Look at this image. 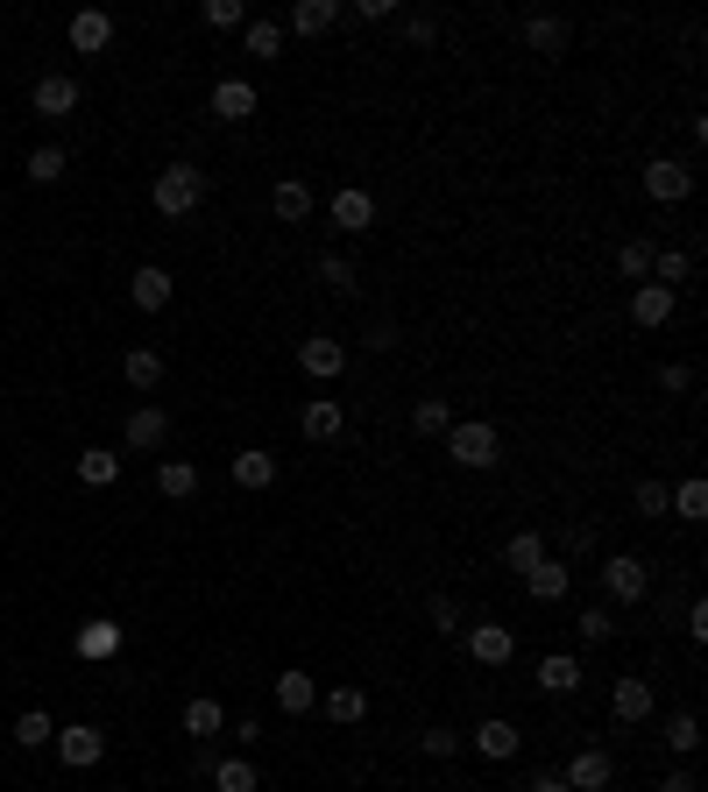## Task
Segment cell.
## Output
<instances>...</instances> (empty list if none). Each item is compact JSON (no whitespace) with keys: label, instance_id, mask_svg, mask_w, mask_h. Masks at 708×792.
Returning a JSON list of instances; mask_svg holds the SVG:
<instances>
[{"label":"cell","instance_id":"cell-1","mask_svg":"<svg viewBox=\"0 0 708 792\" xmlns=\"http://www.w3.org/2000/svg\"><path fill=\"white\" fill-rule=\"evenodd\" d=\"M149 199H157L163 220H185V212H199V199H206V170L199 163H163L157 184H149Z\"/></svg>","mask_w":708,"mask_h":792},{"label":"cell","instance_id":"cell-2","mask_svg":"<svg viewBox=\"0 0 708 792\" xmlns=\"http://www.w3.org/2000/svg\"><path fill=\"white\" fill-rule=\"evenodd\" d=\"M447 460H453V468H468V474H489L496 460H503V439H496L489 418H468V424H453V432H447Z\"/></svg>","mask_w":708,"mask_h":792},{"label":"cell","instance_id":"cell-3","mask_svg":"<svg viewBox=\"0 0 708 792\" xmlns=\"http://www.w3.org/2000/svg\"><path fill=\"white\" fill-rule=\"evenodd\" d=\"M602 594H609V602H645V594H652V567H645V559L638 552H609L602 559Z\"/></svg>","mask_w":708,"mask_h":792},{"label":"cell","instance_id":"cell-4","mask_svg":"<svg viewBox=\"0 0 708 792\" xmlns=\"http://www.w3.org/2000/svg\"><path fill=\"white\" fill-rule=\"evenodd\" d=\"M79 79H71V71H43V79H36V113H43V121H71V113H79Z\"/></svg>","mask_w":708,"mask_h":792},{"label":"cell","instance_id":"cell-5","mask_svg":"<svg viewBox=\"0 0 708 792\" xmlns=\"http://www.w3.org/2000/svg\"><path fill=\"white\" fill-rule=\"evenodd\" d=\"M674 312H680V291H666V283H638L630 291V325H645V333L674 325Z\"/></svg>","mask_w":708,"mask_h":792},{"label":"cell","instance_id":"cell-6","mask_svg":"<svg viewBox=\"0 0 708 792\" xmlns=\"http://www.w3.org/2000/svg\"><path fill=\"white\" fill-rule=\"evenodd\" d=\"M645 191H652L659 205H680V199H695V170L674 163V157H652L645 163Z\"/></svg>","mask_w":708,"mask_h":792},{"label":"cell","instance_id":"cell-7","mask_svg":"<svg viewBox=\"0 0 708 792\" xmlns=\"http://www.w3.org/2000/svg\"><path fill=\"white\" fill-rule=\"evenodd\" d=\"M560 779H567V792H609V779H617V764H609V750H596V743H588V750H574V758H567V771H560Z\"/></svg>","mask_w":708,"mask_h":792},{"label":"cell","instance_id":"cell-8","mask_svg":"<svg viewBox=\"0 0 708 792\" xmlns=\"http://www.w3.org/2000/svg\"><path fill=\"white\" fill-rule=\"evenodd\" d=\"M298 369L312 382H333V375H348V347L327 340V333H312V340H298Z\"/></svg>","mask_w":708,"mask_h":792},{"label":"cell","instance_id":"cell-9","mask_svg":"<svg viewBox=\"0 0 708 792\" xmlns=\"http://www.w3.org/2000/svg\"><path fill=\"white\" fill-rule=\"evenodd\" d=\"M468 659L503 672L510 659H518V636H510V623H475V630H468Z\"/></svg>","mask_w":708,"mask_h":792},{"label":"cell","instance_id":"cell-10","mask_svg":"<svg viewBox=\"0 0 708 792\" xmlns=\"http://www.w3.org/2000/svg\"><path fill=\"white\" fill-rule=\"evenodd\" d=\"M57 758H64L71 771H86V764L107 758V736H100L92 722H71V729H57Z\"/></svg>","mask_w":708,"mask_h":792},{"label":"cell","instance_id":"cell-11","mask_svg":"<svg viewBox=\"0 0 708 792\" xmlns=\"http://www.w3.org/2000/svg\"><path fill=\"white\" fill-rule=\"evenodd\" d=\"M609 708H617V722H652V708H659V693H652V680H617L609 686Z\"/></svg>","mask_w":708,"mask_h":792},{"label":"cell","instance_id":"cell-12","mask_svg":"<svg viewBox=\"0 0 708 792\" xmlns=\"http://www.w3.org/2000/svg\"><path fill=\"white\" fill-rule=\"evenodd\" d=\"M333 227H340V234H369V227H376V199H369V191H361V184H348V191H333Z\"/></svg>","mask_w":708,"mask_h":792},{"label":"cell","instance_id":"cell-13","mask_svg":"<svg viewBox=\"0 0 708 792\" xmlns=\"http://www.w3.org/2000/svg\"><path fill=\"white\" fill-rule=\"evenodd\" d=\"M113 43V14L107 8H79V14H71V50H79V57H100Z\"/></svg>","mask_w":708,"mask_h":792},{"label":"cell","instance_id":"cell-14","mask_svg":"<svg viewBox=\"0 0 708 792\" xmlns=\"http://www.w3.org/2000/svg\"><path fill=\"white\" fill-rule=\"evenodd\" d=\"M305 439H312V447H333V439L340 432H348V411H340V403L333 397H312V403H305Z\"/></svg>","mask_w":708,"mask_h":792},{"label":"cell","instance_id":"cell-15","mask_svg":"<svg viewBox=\"0 0 708 792\" xmlns=\"http://www.w3.org/2000/svg\"><path fill=\"white\" fill-rule=\"evenodd\" d=\"M468 743L482 750V758H496V764H503V758H518V750H525V729H518V722H503V714H489V722L475 729Z\"/></svg>","mask_w":708,"mask_h":792},{"label":"cell","instance_id":"cell-16","mask_svg":"<svg viewBox=\"0 0 708 792\" xmlns=\"http://www.w3.org/2000/svg\"><path fill=\"white\" fill-rule=\"evenodd\" d=\"M312 184H305V178H283V184H270V212H277V220L283 227H305V220H312Z\"/></svg>","mask_w":708,"mask_h":792},{"label":"cell","instance_id":"cell-17","mask_svg":"<svg viewBox=\"0 0 708 792\" xmlns=\"http://www.w3.org/2000/svg\"><path fill=\"white\" fill-rule=\"evenodd\" d=\"M170 291H178V277H170V269H157V262H142L136 277H128V298H136L142 312H163Z\"/></svg>","mask_w":708,"mask_h":792},{"label":"cell","instance_id":"cell-18","mask_svg":"<svg viewBox=\"0 0 708 792\" xmlns=\"http://www.w3.org/2000/svg\"><path fill=\"white\" fill-rule=\"evenodd\" d=\"M170 439V418H163V403H136L128 411V447L136 453H149V447H163Z\"/></svg>","mask_w":708,"mask_h":792},{"label":"cell","instance_id":"cell-19","mask_svg":"<svg viewBox=\"0 0 708 792\" xmlns=\"http://www.w3.org/2000/svg\"><path fill=\"white\" fill-rule=\"evenodd\" d=\"M567 588H574V573H567L552 552H546L531 573H525V594H531V602H567Z\"/></svg>","mask_w":708,"mask_h":792},{"label":"cell","instance_id":"cell-20","mask_svg":"<svg viewBox=\"0 0 708 792\" xmlns=\"http://www.w3.org/2000/svg\"><path fill=\"white\" fill-rule=\"evenodd\" d=\"M277 708H283V714H312V708H319L312 672H298V665H291V672H277Z\"/></svg>","mask_w":708,"mask_h":792},{"label":"cell","instance_id":"cell-21","mask_svg":"<svg viewBox=\"0 0 708 792\" xmlns=\"http://www.w3.org/2000/svg\"><path fill=\"white\" fill-rule=\"evenodd\" d=\"M256 113V86L248 79H220L213 86V121H248Z\"/></svg>","mask_w":708,"mask_h":792},{"label":"cell","instance_id":"cell-22","mask_svg":"<svg viewBox=\"0 0 708 792\" xmlns=\"http://www.w3.org/2000/svg\"><path fill=\"white\" fill-rule=\"evenodd\" d=\"M581 686V659L574 651H546L539 659V693H574Z\"/></svg>","mask_w":708,"mask_h":792},{"label":"cell","instance_id":"cell-23","mask_svg":"<svg viewBox=\"0 0 708 792\" xmlns=\"http://www.w3.org/2000/svg\"><path fill=\"white\" fill-rule=\"evenodd\" d=\"M539 559H546V538H539V531H518V538H503V552H496V567H510V573H518V581H525V573L539 567Z\"/></svg>","mask_w":708,"mask_h":792},{"label":"cell","instance_id":"cell-24","mask_svg":"<svg viewBox=\"0 0 708 792\" xmlns=\"http://www.w3.org/2000/svg\"><path fill=\"white\" fill-rule=\"evenodd\" d=\"M411 432H418V439H447V432H453V403H447V397H418V403H411Z\"/></svg>","mask_w":708,"mask_h":792},{"label":"cell","instance_id":"cell-25","mask_svg":"<svg viewBox=\"0 0 708 792\" xmlns=\"http://www.w3.org/2000/svg\"><path fill=\"white\" fill-rule=\"evenodd\" d=\"M220 729H227V708H220V701H206V693H199V701H185V736L213 743Z\"/></svg>","mask_w":708,"mask_h":792},{"label":"cell","instance_id":"cell-26","mask_svg":"<svg viewBox=\"0 0 708 792\" xmlns=\"http://www.w3.org/2000/svg\"><path fill=\"white\" fill-rule=\"evenodd\" d=\"M213 792H262V771L248 758H213Z\"/></svg>","mask_w":708,"mask_h":792},{"label":"cell","instance_id":"cell-27","mask_svg":"<svg viewBox=\"0 0 708 792\" xmlns=\"http://www.w3.org/2000/svg\"><path fill=\"white\" fill-rule=\"evenodd\" d=\"M235 481H241V489H270V481H277V453L241 447V453H235Z\"/></svg>","mask_w":708,"mask_h":792},{"label":"cell","instance_id":"cell-28","mask_svg":"<svg viewBox=\"0 0 708 792\" xmlns=\"http://www.w3.org/2000/svg\"><path fill=\"white\" fill-rule=\"evenodd\" d=\"M121 375H128V390H157V382H163V354H157V347H128Z\"/></svg>","mask_w":708,"mask_h":792},{"label":"cell","instance_id":"cell-29","mask_svg":"<svg viewBox=\"0 0 708 792\" xmlns=\"http://www.w3.org/2000/svg\"><path fill=\"white\" fill-rule=\"evenodd\" d=\"M157 495L191 502V495H199V468H191V460H163V468H157Z\"/></svg>","mask_w":708,"mask_h":792},{"label":"cell","instance_id":"cell-30","mask_svg":"<svg viewBox=\"0 0 708 792\" xmlns=\"http://www.w3.org/2000/svg\"><path fill=\"white\" fill-rule=\"evenodd\" d=\"M361 714H369V693L361 686H327V722L333 729H355Z\"/></svg>","mask_w":708,"mask_h":792},{"label":"cell","instance_id":"cell-31","mask_svg":"<svg viewBox=\"0 0 708 792\" xmlns=\"http://www.w3.org/2000/svg\"><path fill=\"white\" fill-rule=\"evenodd\" d=\"M630 510H638V517H652V524H659V517H674V489H666L659 474H645L638 489H630Z\"/></svg>","mask_w":708,"mask_h":792},{"label":"cell","instance_id":"cell-32","mask_svg":"<svg viewBox=\"0 0 708 792\" xmlns=\"http://www.w3.org/2000/svg\"><path fill=\"white\" fill-rule=\"evenodd\" d=\"M340 22V0H298V8H291V29L298 36H327Z\"/></svg>","mask_w":708,"mask_h":792},{"label":"cell","instance_id":"cell-33","mask_svg":"<svg viewBox=\"0 0 708 792\" xmlns=\"http://www.w3.org/2000/svg\"><path fill=\"white\" fill-rule=\"evenodd\" d=\"M525 43L546 50V57H560L567 50V22H560V14H525Z\"/></svg>","mask_w":708,"mask_h":792},{"label":"cell","instance_id":"cell-34","mask_svg":"<svg viewBox=\"0 0 708 792\" xmlns=\"http://www.w3.org/2000/svg\"><path fill=\"white\" fill-rule=\"evenodd\" d=\"M687 277H695V255H687V248H652V283H666V291H680Z\"/></svg>","mask_w":708,"mask_h":792},{"label":"cell","instance_id":"cell-35","mask_svg":"<svg viewBox=\"0 0 708 792\" xmlns=\"http://www.w3.org/2000/svg\"><path fill=\"white\" fill-rule=\"evenodd\" d=\"M79 481L86 489H113V481H121V453H100V447L79 453Z\"/></svg>","mask_w":708,"mask_h":792},{"label":"cell","instance_id":"cell-36","mask_svg":"<svg viewBox=\"0 0 708 792\" xmlns=\"http://www.w3.org/2000/svg\"><path fill=\"white\" fill-rule=\"evenodd\" d=\"M674 517H680V524H701V517H708V481L701 474H687L674 489Z\"/></svg>","mask_w":708,"mask_h":792},{"label":"cell","instance_id":"cell-37","mask_svg":"<svg viewBox=\"0 0 708 792\" xmlns=\"http://www.w3.org/2000/svg\"><path fill=\"white\" fill-rule=\"evenodd\" d=\"M666 743L680 750V758H695L701 750V714L695 708H680V714H666Z\"/></svg>","mask_w":708,"mask_h":792},{"label":"cell","instance_id":"cell-38","mask_svg":"<svg viewBox=\"0 0 708 792\" xmlns=\"http://www.w3.org/2000/svg\"><path fill=\"white\" fill-rule=\"evenodd\" d=\"M617 277L624 283H652V241H624L617 248Z\"/></svg>","mask_w":708,"mask_h":792},{"label":"cell","instance_id":"cell-39","mask_svg":"<svg viewBox=\"0 0 708 792\" xmlns=\"http://www.w3.org/2000/svg\"><path fill=\"white\" fill-rule=\"evenodd\" d=\"M241 50L248 57H283V22H241Z\"/></svg>","mask_w":708,"mask_h":792},{"label":"cell","instance_id":"cell-40","mask_svg":"<svg viewBox=\"0 0 708 792\" xmlns=\"http://www.w3.org/2000/svg\"><path fill=\"white\" fill-rule=\"evenodd\" d=\"M121 651V623H86L79 630V659H113Z\"/></svg>","mask_w":708,"mask_h":792},{"label":"cell","instance_id":"cell-41","mask_svg":"<svg viewBox=\"0 0 708 792\" xmlns=\"http://www.w3.org/2000/svg\"><path fill=\"white\" fill-rule=\"evenodd\" d=\"M14 743H22V750H43V743H57V722H50L43 708H29L22 722H14Z\"/></svg>","mask_w":708,"mask_h":792},{"label":"cell","instance_id":"cell-42","mask_svg":"<svg viewBox=\"0 0 708 792\" xmlns=\"http://www.w3.org/2000/svg\"><path fill=\"white\" fill-rule=\"evenodd\" d=\"M574 630H581V644H609V636H617V615H609V609L596 602V609H581V615H574Z\"/></svg>","mask_w":708,"mask_h":792},{"label":"cell","instance_id":"cell-43","mask_svg":"<svg viewBox=\"0 0 708 792\" xmlns=\"http://www.w3.org/2000/svg\"><path fill=\"white\" fill-rule=\"evenodd\" d=\"M64 170H71V157H64V149H57V142H43V149H36V157H29V178H36V184H57V178H64Z\"/></svg>","mask_w":708,"mask_h":792},{"label":"cell","instance_id":"cell-44","mask_svg":"<svg viewBox=\"0 0 708 792\" xmlns=\"http://www.w3.org/2000/svg\"><path fill=\"white\" fill-rule=\"evenodd\" d=\"M199 22H206V29H241V22H248V8H241V0H206Z\"/></svg>","mask_w":708,"mask_h":792},{"label":"cell","instance_id":"cell-45","mask_svg":"<svg viewBox=\"0 0 708 792\" xmlns=\"http://www.w3.org/2000/svg\"><path fill=\"white\" fill-rule=\"evenodd\" d=\"M319 283H327V291H355V262L348 255H319Z\"/></svg>","mask_w":708,"mask_h":792},{"label":"cell","instance_id":"cell-46","mask_svg":"<svg viewBox=\"0 0 708 792\" xmlns=\"http://www.w3.org/2000/svg\"><path fill=\"white\" fill-rule=\"evenodd\" d=\"M461 743H468L461 729H426V736H418V750H426V758H453Z\"/></svg>","mask_w":708,"mask_h":792},{"label":"cell","instance_id":"cell-47","mask_svg":"<svg viewBox=\"0 0 708 792\" xmlns=\"http://www.w3.org/2000/svg\"><path fill=\"white\" fill-rule=\"evenodd\" d=\"M659 390H666V397L695 390V369H687V361H666V369H659Z\"/></svg>","mask_w":708,"mask_h":792},{"label":"cell","instance_id":"cell-48","mask_svg":"<svg viewBox=\"0 0 708 792\" xmlns=\"http://www.w3.org/2000/svg\"><path fill=\"white\" fill-rule=\"evenodd\" d=\"M432 623H439V636H453V630H461V602H453V594H439V602H432Z\"/></svg>","mask_w":708,"mask_h":792},{"label":"cell","instance_id":"cell-49","mask_svg":"<svg viewBox=\"0 0 708 792\" xmlns=\"http://www.w3.org/2000/svg\"><path fill=\"white\" fill-rule=\"evenodd\" d=\"M405 36H411V43H418V50H426V43H432V36H439V22H432V14H411V22H405Z\"/></svg>","mask_w":708,"mask_h":792},{"label":"cell","instance_id":"cell-50","mask_svg":"<svg viewBox=\"0 0 708 792\" xmlns=\"http://www.w3.org/2000/svg\"><path fill=\"white\" fill-rule=\"evenodd\" d=\"M355 14H361V22H390L397 0H355Z\"/></svg>","mask_w":708,"mask_h":792},{"label":"cell","instance_id":"cell-51","mask_svg":"<svg viewBox=\"0 0 708 792\" xmlns=\"http://www.w3.org/2000/svg\"><path fill=\"white\" fill-rule=\"evenodd\" d=\"M687 636H695V644H708V602H687Z\"/></svg>","mask_w":708,"mask_h":792},{"label":"cell","instance_id":"cell-52","mask_svg":"<svg viewBox=\"0 0 708 792\" xmlns=\"http://www.w3.org/2000/svg\"><path fill=\"white\" fill-rule=\"evenodd\" d=\"M235 743H248V750L262 743V722H256V714H241V722H235Z\"/></svg>","mask_w":708,"mask_h":792},{"label":"cell","instance_id":"cell-53","mask_svg":"<svg viewBox=\"0 0 708 792\" xmlns=\"http://www.w3.org/2000/svg\"><path fill=\"white\" fill-rule=\"evenodd\" d=\"M659 792H701V785H695V771H666V785H659Z\"/></svg>","mask_w":708,"mask_h":792},{"label":"cell","instance_id":"cell-54","mask_svg":"<svg viewBox=\"0 0 708 792\" xmlns=\"http://www.w3.org/2000/svg\"><path fill=\"white\" fill-rule=\"evenodd\" d=\"M525 792H567V779H552V771H539V779H531Z\"/></svg>","mask_w":708,"mask_h":792}]
</instances>
